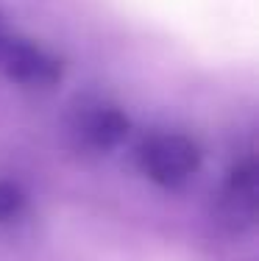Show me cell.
<instances>
[{
	"label": "cell",
	"instance_id": "1",
	"mask_svg": "<svg viewBox=\"0 0 259 261\" xmlns=\"http://www.w3.org/2000/svg\"><path fill=\"white\" fill-rule=\"evenodd\" d=\"M139 167L153 184L159 186H181L198 172L201 150L184 134H151L139 145Z\"/></svg>",
	"mask_w": 259,
	"mask_h": 261
},
{
	"label": "cell",
	"instance_id": "2",
	"mask_svg": "<svg viewBox=\"0 0 259 261\" xmlns=\"http://www.w3.org/2000/svg\"><path fill=\"white\" fill-rule=\"evenodd\" d=\"M0 70L22 86H53L61 78V64L53 53L28 39H11L0 45Z\"/></svg>",
	"mask_w": 259,
	"mask_h": 261
},
{
	"label": "cell",
	"instance_id": "3",
	"mask_svg": "<svg viewBox=\"0 0 259 261\" xmlns=\"http://www.w3.org/2000/svg\"><path fill=\"white\" fill-rule=\"evenodd\" d=\"M128 117L123 114L117 106L109 103H95L86 106L76 120V130L84 139V145H89L92 150H114L123 139L128 136Z\"/></svg>",
	"mask_w": 259,
	"mask_h": 261
},
{
	"label": "cell",
	"instance_id": "4",
	"mask_svg": "<svg viewBox=\"0 0 259 261\" xmlns=\"http://www.w3.org/2000/svg\"><path fill=\"white\" fill-rule=\"evenodd\" d=\"M223 222H229L240 231V228H248L256 217V167L254 161H245L237 170L231 172L229 184L223 189Z\"/></svg>",
	"mask_w": 259,
	"mask_h": 261
},
{
	"label": "cell",
	"instance_id": "5",
	"mask_svg": "<svg viewBox=\"0 0 259 261\" xmlns=\"http://www.w3.org/2000/svg\"><path fill=\"white\" fill-rule=\"evenodd\" d=\"M26 208V192L14 181H0V222H11Z\"/></svg>",
	"mask_w": 259,
	"mask_h": 261
},
{
	"label": "cell",
	"instance_id": "6",
	"mask_svg": "<svg viewBox=\"0 0 259 261\" xmlns=\"http://www.w3.org/2000/svg\"><path fill=\"white\" fill-rule=\"evenodd\" d=\"M6 42V28H3V14H0V45Z\"/></svg>",
	"mask_w": 259,
	"mask_h": 261
}]
</instances>
